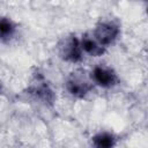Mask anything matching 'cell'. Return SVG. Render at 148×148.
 <instances>
[{
    "label": "cell",
    "mask_w": 148,
    "mask_h": 148,
    "mask_svg": "<svg viewBox=\"0 0 148 148\" xmlns=\"http://www.w3.org/2000/svg\"><path fill=\"white\" fill-rule=\"evenodd\" d=\"M59 57L71 64H77L83 59V51L81 49L80 39L75 35L64 37L58 44Z\"/></svg>",
    "instance_id": "obj_1"
},
{
    "label": "cell",
    "mask_w": 148,
    "mask_h": 148,
    "mask_svg": "<svg viewBox=\"0 0 148 148\" xmlns=\"http://www.w3.org/2000/svg\"><path fill=\"white\" fill-rule=\"evenodd\" d=\"M65 88L72 97L82 99L91 92L94 83L91 80H88L86 76H83V74L72 73L65 82Z\"/></svg>",
    "instance_id": "obj_4"
},
{
    "label": "cell",
    "mask_w": 148,
    "mask_h": 148,
    "mask_svg": "<svg viewBox=\"0 0 148 148\" xmlns=\"http://www.w3.org/2000/svg\"><path fill=\"white\" fill-rule=\"evenodd\" d=\"M28 92L36 101L43 103L44 105H53L56 101V95L52 88L50 87V84L42 74H36L32 77L28 87Z\"/></svg>",
    "instance_id": "obj_2"
},
{
    "label": "cell",
    "mask_w": 148,
    "mask_h": 148,
    "mask_svg": "<svg viewBox=\"0 0 148 148\" xmlns=\"http://www.w3.org/2000/svg\"><path fill=\"white\" fill-rule=\"evenodd\" d=\"M91 143L97 148H111L117 145V138L110 132H98L91 138Z\"/></svg>",
    "instance_id": "obj_8"
},
{
    "label": "cell",
    "mask_w": 148,
    "mask_h": 148,
    "mask_svg": "<svg viewBox=\"0 0 148 148\" xmlns=\"http://www.w3.org/2000/svg\"><path fill=\"white\" fill-rule=\"evenodd\" d=\"M16 24L15 22L6 16L0 17V40L1 42H9L16 35Z\"/></svg>",
    "instance_id": "obj_7"
},
{
    "label": "cell",
    "mask_w": 148,
    "mask_h": 148,
    "mask_svg": "<svg viewBox=\"0 0 148 148\" xmlns=\"http://www.w3.org/2000/svg\"><path fill=\"white\" fill-rule=\"evenodd\" d=\"M80 44H81V49H82L83 53H86L90 57H101L106 51V49L97 42V39L92 36V34L82 35V37L80 39Z\"/></svg>",
    "instance_id": "obj_6"
},
{
    "label": "cell",
    "mask_w": 148,
    "mask_h": 148,
    "mask_svg": "<svg viewBox=\"0 0 148 148\" xmlns=\"http://www.w3.org/2000/svg\"><path fill=\"white\" fill-rule=\"evenodd\" d=\"M119 35H120L119 24L117 22L110 21V20L99 21L92 31V36L105 49L109 47L110 45L114 44V42L119 38Z\"/></svg>",
    "instance_id": "obj_3"
},
{
    "label": "cell",
    "mask_w": 148,
    "mask_h": 148,
    "mask_svg": "<svg viewBox=\"0 0 148 148\" xmlns=\"http://www.w3.org/2000/svg\"><path fill=\"white\" fill-rule=\"evenodd\" d=\"M90 80L94 84L104 89H111L119 83V77L116 71L105 65L95 66L90 73Z\"/></svg>",
    "instance_id": "obj_5"
},
{
    "label": "cell",
    "mask_w": 148,
    "mask_h": 148,
    "mask_svg": "<svg viewBox=\"0 0 148 148\" xmlns=\"http://www.w3.org/2000/svg\"><path fill=\"white\" fill-rule=\"evenodd\" d=\"M1 92H2V84H1V82H0V95H1Z\"/></svg>",
    "instance_id": "obj_9"
}]
</instances>
